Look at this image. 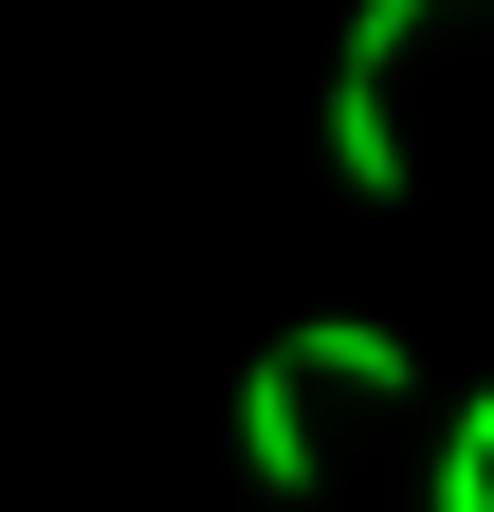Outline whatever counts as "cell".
<instances>
[{
  "mask_svg": "<svg viewBox=\"0 0 494 512\" xmlns=\"http://www.w3.org/2000/svg\"><path fill=\"white\" fill-rule=\"evenodd\" d=\"M421 19H440V0H348V55H330V165H348V202H403V110H385V74H403Z\"/></svg>",
  "mask_w": 494,
  "mask_h": 512,
  "instance_id": "cell-1",
  "label": "cell"
},
{
  "mask_svg": "<svg viewBox=\"0 0 494 512\" xmlns=\"http://www.w3.org/2000/svg\"><path fill=\"white\" fill-rule=\"evenodd\" d=\"M238 458H257V494H312V476H330V458H312V384H293V348L238 366Z\"/></svg>",
  "mask_w": 494,
  "mask_h": 512,
  "instance_id": "cell-2",
  "label": "cell"
},
{
  "mask_svg": "<svg viewBox=\"0 0 494 512\" xmlns=\"http://www.w3.org/2000/svg\"><path fill=\"white\" fill-rule=\"evenodd\" d=\"M293 384H366V403H403L421 348L385 330V311H312V330H293Z\"/></svg>",
  "mask_w": 494,
  "mask_h": 512,
  "instance_id": "cell-3",
  "label": "cell"
},
{
  "mask_svg": "<svg viewBox=\"0 0 494 512\" xmlns=\"http://www.w3.org/2000/svg\"><path fill=\"white\" fill-rule=\"evenodd\" d=\"M458 458H494V384H476V403H458Z\"/></svg>",
  "mask_w": 494,
  "mask_h": 512,
  "instance_id": "cell-4",
  "label": "cell"
}]
</instances>
